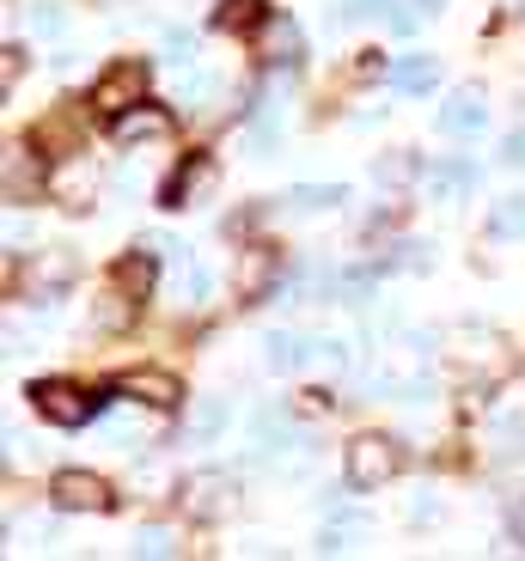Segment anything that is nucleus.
<instances>
[{
	"instance_id": "nucleus-1",
	"label": "nucleus",
	"mask_w": 525,
	"mask_h": 561,
	"mask_svg": "<svg viewBox=\"0 0 525 561\" xmlns=\"http://www.w3.org/2000/svg\"><path fill=\"white\" fill-rule=\"evenodd\" d=\"M403 463H410L403 439L361 434V439H349V451H342V477H349V489H355V494H373V489H385V482L398 477Z\"/></svg>"
},
{
	"instance_id": "nucleus-2",
	"label": "nucleus",
	"mask_w": 525,
	"mask_h": 561,
	"mask_svg": "<svg viewBox=\"0 0 525 561\" xmlns=\"http://www.w3.org/2000/svg\"><path fill=\"white\" fill-rule=\"evenodd\" d=\"M31 409H37L49 427H85V421L104 409V391H85L73 379H37L31 385Z\"/></svg>"
},
{
	"instance_id": "nucleus-3",
	"label": "nucleus",
	"mask_w": 525,
	"mask_h": 561,
	"mask_svg": "<svg viewBox=\"0 0 525 561\" xmlns=\"http://www.w3.org/2000/svg\"><path fill=\"white\" fill-rule=\"evenodd\" d=\"M147 80H153V68H147L141 56H123V61H111V68H104L99 80H92V111H104V116H123L128 104H141Z\"/></svg>"
},
{
	"instance_id": "nucleus-4",
	"label": "nucleus",
	"mask_w": 525,
	"mask_h": 561,
	"mask_svg": "<svg viewBox=\"0 0 525 561\" xmlns=\"http://www.w3.org/2000/svg\"><path fill=\"white\" fill-rule=\"evenodd\" d=\"M214 178H220V165H214V153H190L171 165V178L159 183V208H196V202H208Z\"/></svg>"
},
{
	"instance_id": "nucleus-5",
	"label": "nucleus",
	"mask_w": 525,
	"mask_h": 561,
	"mask_svg": "<svg viewBox=\"0 0 525 561\" xmlns=\"http://www.w3.org/2000/svg\"><path fill=\"white\" fill-rule=\"evenodd\" d=\"M49 501L61 506V513H111V482L92 477V470H56L49 477Z\"/></svg>"
},
{
	"instance_id": "nucleus-6",
	"label": "nucleus",
	"mask_w": 525,
	"mask_h": 561,
	"mask_svg": "<svg viewBox=\"0 0 525 561\" xmlns=\"http://www.w3.org/2000/svg\"><path fill=\"white\" fill-rule=\"evenodd\" d=\"M116 391L135 397V403H147V409H178V403H184V385L171 379V373H153V366L123 373V379H116Z\"/></svg>"
},
{
	"instance_id": "nucleus-7",
	"label": "nucleus",
	"mask_w": 525,
	"mask_h": 561,
	"mask_svg": "<svg viewBox=\"0 0 525 561\" xmlns=\"http://www.w3.org/2000/svg\"><path fill=\"white\" fill-rule=\"evenodd\" d=\"M275 275H282V256H275L270 244H251V251L239 256V306H256V299L275 287Z\"/></svg>"
},
{
	"instance_id": "nucleus-8",
	"label": "nucleus",
	"mask_w": 525,
	"mask_h": 561,
	"mask_svg": "<svg viewBox=\"0 0 525 561\" xmlns=\"http://www.w3.org/2000/svg\"><path fill=\"white\" fill-rule=\"evenodd\" d=\"M483 123H489V104H483V92H453V99L441 104V116H434V128H441V135H453V140L477 135Z\"/></svg>"
},
{
	"instance_id": "nucleus-9",
	"label": "nucleus",
	"mask_w": 525,
	"mask_h": 561,
	"mask_svg": "<svg viewBox=\"0 0 525 561\" xmlns=\"http://www.w3.org/2000/svg\"><path fill=\"white\" fill-rule=\"evenodd\" d=\"M270 0H220L214 7V31H232V37H251V31H270Z\"/></svg>"
},
{
	"instance_id": "nucleus-10",
	"label": "nucleus",
	"mask_w": 525,
	"mask_h": 561,
	"mask_svg": "<svg viewBox=\"0 0 525 561\" xmlns=\"http://www.w3.org/2000/svg\"><path fill=\"white\" fill-rule=\"evenodd\" d=\"M153 275H159V263L147 251H128V256H116V268H111V287L123 299H147L153 294Z\"/></svg>"
},
{
	"instance_id": "nucleus-11",
	"label": "nucleus",
	"mask_w": 525,
	"mask_h": 561,
	"mask_svg": "<svg viewBox=\"0 0 525 561\" xmlns=\"http://www.w3.org/2000/svg\"><path fill=\"white\" fill-rule=\"evenodd\" d=\"M111 135H116V140H159V135H171V116L159 111V104H141V111H123V116H116Z\"/></svg>"
},
{
	"instance_id": "nucleus-12",
	"label": "nucleus",
	"mask_w": 525,
	"mask_h": 561,
	"mask_svg": "<svg viewBox=\"0 0 525 561\" xmlns=\"http://www.w3.org/2000/svg\"><path fill=\"white\" fill-rule=\"evenodd\" d=\"M43 147V153H56V147H80V104H61L56 116H49V123H37V135H31Z\"/></svg>"
},
{
	"instance_id": "nucleus-13",
	"label": "nucleus",
	"mask_w": 525,
	"mask_h": 561,
	"mask_svg": "<svg viewBox=\"0 0 525 561\" xmlns=\"http://www.w3.org/2000/svg\"><path fill=\"white\" fill-rule=\"evenodd\" d=\"M470 183H477V165H465V159H446V165L427 171V190H434V202H458V196H470Z\"/></svg>"
},
{
	"instance_id": "nucleus-14",
	"label": "nucleus",
	"mask_w": 525,
	"mask_h": 561,
	"mask_svg": "<svg viewBox=\"0 0 525 561\" xmlns=\"http://www.w3.org/2000/svg\"><path fill=\"white\" fill-rule=\"evenodd\" d=\"M434 56H403V61H391V73H385V85L391 92H427L434 85Z\"/></svg>"
},
{
	"instance_id": "nucleus-15",
	"label": "nucleus",
	"mask_w": 525,
	"mask_h": 561,
	"mask_svg": "<svg viewBox=\"0 0 525 561\" xmlns=\"http://www.w3.org/2000/svg\"><path fill=\"white\" fill-rule=\"evenodd\" d=\"M31 196H43V165L31 171V159L13 153L7 159V202H31Z\"/></svg>"
},
{
	"instance_id": "nucleus-16",
	"label": "nucleus",
	"mask_w": 525,
	"mask_h": 561,
	"mask_svg": "<svg viewBox=\"0 0 525 561\" xmlns=\"http://www.w3.org/2000/svg\"><path fill=\"white\" fill-rule=\"evenodd\" d=\"M227 489H232V482H227V477H214V470H208V477H196V482H190V513L214 519V513L227 506Z\"/></svg>"
},
{
	"instance_id": "nucleus-17",
	"label": "nucleus",
	"mask_w": 525,
	"mask_h": 561,
	"mask_svg": "<svg viewBox=\"0 0 525 561\" xmlns=\"http://www.w3.org/2000/svg\"><path fill=\"white\" fill-rule=\"evenodd\" d=\"M489 232L495 239H525V196H501L489 214Z\"/></svg>"
},
{
	"instance_id": "nucleus-18",
	"label": "nucleus",
	"mask_w": 525,
	"mask_h": 561,
	"mask_svg": "<svg viewBox=\"0 0 525 561\" xmlns=\"http://www.w3.org/2000/svg\"><path fill=\"white\" fill-rule=\"evenodd\" d=\"M287 202H294V208H306V214H312V208H336V202H342V183H299Z\"/></svg>"
},
{
	"instance_id": "nucleus-19",
	"label": "nucleus",
	"mask_w": 525,
	"mask_h": 561,
	"mask_svg": "<svg viewBox=\"0 0 525 561\" xmlns=\"http://www.w3.org/2000/svg\"><path fill=\"white\" fill-rule=\"evenodd\" d=\"M263 56H270V61H299V31L282 25V19H270V43H263Z\"/></svg>"
},
{
	"instance_id": "nucleus-20",
	"label": "nucleus",
	"mask_w": 525,
	"mask_h": 561,
	"mask_svg": "<svg viewBox=\"0 0 525 561\" xmlns=\"http://www.w3.org/2000/svg\"><path fill=\"white\" fill-rule=\"evenodd\" d=\"M306 360V342L299 336H270V366L275 373H287V366H299Z\"/></svg>"
},
{
	"instance_id": "nucleus-21",
	"label": "nucleus",
	"mask_w": 525,
	"mask_h": 561,
	"mask_svg": "<svg viewBox=\"0 0 525 561\" xmlns=\"http://www.w3.org/2000/svg\"><path fill=\"white\" fill-rule=\"evenodd\" d=\"M525 451V415H513V421H501V458H520Z\"/></svg>"
},
{
	"instance_id": "nucleus-22",
	"label": "nucleus",
	"mask_w": 525,
	"mask_h": 561,
	"mask_svg": "<svg viewBox=\"0 0 525 561\" xmlns=\"http://www.w3.org/2000/svg\"><path fill=\"white\" fill-rule=\"evenodd\" d=\"M19 73H25V49H19V43H7V68H0V85L13 92V85H19Z\"/></svg>"
},
{
	"instance_id": "nucleus-23",
	"label": "nucleus",
	"mask_w": 525,
	"mask_h": 561,
	"mask_svg": "<svg viewBox=\"0 0 525 561\" xmlns=\"http://www.w3.org/2000/svg\"><path fill=\"white\" fill-rule=\"evenodd\" d=\"M379 7H391V0H342V19H367V13H379Z\"/></svg>"
},
{
	"instance_id": "nucleus-24",
	"label": "nucleus",
	"mask_w": 525,
	"mask_h": 561,
	"mask_svg": "<svg viewBox=\"0 0 525 561\" xmlns=\"http://www.w3.org/2000/svg\"><path fill=\"white\" fill-rule=\"evenodd\" d=\"M171 549H178V543H171L166 531H147V537H141V556H171Z\"/></svg>"
},
{
	"instance_id": "nucleus-25",
	"label": "nucleus",
	"mask_w": 525,
	"mask_h": 561,
	"mask_svg": "<svg viewBox=\"0 0 525 561\" xmlns=\"http://www.w3.org/2000/svg\"><path fill=\"white\" fill-rule=\"evenodd\" d=\"M507 531H513V543L525 549V494H520V501H513V513H507Z\"/></svg>"
},
{
	"instance_id": "nucleus-26",
	"label": "nucleus",
	"mask_w": 525,
	"mask_h": 561,
	"mask_svg": "<svg viewBox=\"0 0 525 561\" xmlns=\"http://www.w3.org/2000/svg\"><path fill=\"white\" fill-rule=\"evenodd\" d=\"M202 294H208V268H190V275H184V299H202Z\"/></svg>"
},
{
	"instance_id": "nucleus-27",
	"label": "nucleus",
	"mask_w": 525,
	"mask_h": 561,
	"mask_svg": "<svg viewBox=\"0 0 525 561\" xmlns=\"http://www.w3.org/2000/svg\"><path fill=\"white\" fill-rule=\"evenodd\" d=\"M501 159H507V165H525V128H520V135H507V147H501Z\"/></svg>"
},
{
	"instance_id": "nucleus-28",
	"label": "nucleus",
	"mask_w": 525,
	"mask_h": 561,
	"mask_svg": "<svg viewBox=\"0 0 525 561\" xmlns=\"http://www.w3.org/2000/svg\"><path fill=\"white\" fill-rule=\"evenodd\" d=\"M220 421H227V409H220V403H202V421H196L202 434H214V427H220Z\"/></svg>"
},
{
	"instance_id": "nucleus-29",
	"label": "nucleus",
	"mask_w": 525,
	"mask_h": 561,
	"mask_svg": "<svg viewBox=\"0 0 525 561\" xmlns=\"http://www.w3.org/2000/svg\"><path fill=\"white\" fill-rule=\"evenodd\" d=\"M415 13H441V0H410Z\"/></svg>"
}]
</instances>
